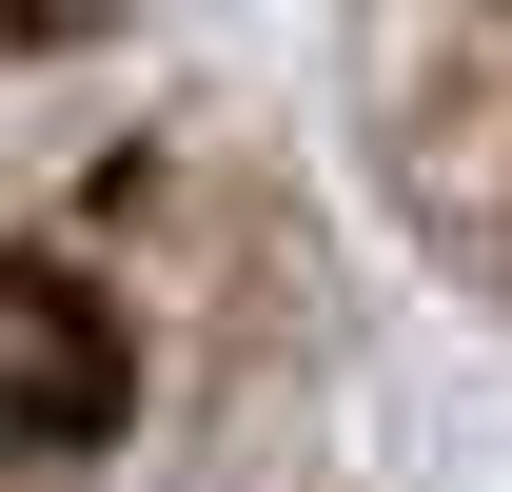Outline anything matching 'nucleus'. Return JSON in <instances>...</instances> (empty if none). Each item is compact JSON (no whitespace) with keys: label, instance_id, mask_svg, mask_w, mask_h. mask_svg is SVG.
Returning a JSON list of instances; mask_svg holds the SVG:
<instances>
[{"label":"nucleus","instance_id":"obj_1","mask_svg":"<svg viewBox=\"0 0 512 492\" xmlns=\"http://www.w3.org/2000/svg\"><path fill=\"white\" fill-rule=\"evenodd\" d=\"M119 433V335L79 276H0V453H79Z\"/></svg>","mask_w":512,"mask_h":492}]
</instances>
